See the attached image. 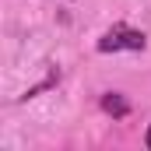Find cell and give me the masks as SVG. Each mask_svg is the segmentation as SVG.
Masks as SVG:
<instances>
[{"label":"cell","mask_w":151,"mask_h":151,"mask_svg":"<svg viewBox=\"0 0 151 151\" xmlns=\"http://www.w3.org/2000/svg\"><path fill=\"white\" fill-rule=\"evenodd\" d=\"M144 46H148V35H144V32H137V28H130V25H113L106 35L95 42V49H99V53H119V49L141 53Z\"/></svg>","instance_id":"cell-1"},{"label":"cell","mask_w":151,"mask_h":151,"mask_svg":"<svg viewBox=\"0 0 151 151\" xmlns=\"http://www.w3.org/2000/svg\"><path fill=\"white\" fill-rule=\"evenodd\" d=\"M102 109L109 116H116V119H123V116L130 113V102H127L119 91H109V95H102Z\"/></svg>","instance_id":"cell-2"},{"label":"cell","mask_w":151,"mask_h":151,"mask_svg":"<svg viewBox=\"0 0 151 151\" xmlns=\"http://www.w3.org/2000/svg\"><path fill=\"white\" fill-rule=\"evenodd\" d=\"M144 144H148V151H151V127H148V137H144Z\"/></svg>","instance_id":"cell-3"}]
</instances>
